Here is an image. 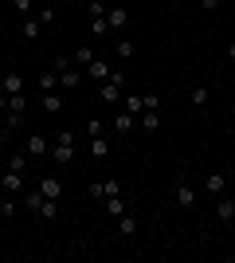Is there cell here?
<instances>
[{
    "label": "cell",
    "mask_w": 235,
    "mask_h": 263,
    "mask_svg": "<svg viewBox=\"0 0 235 263\" xmlns=\"http://www.w3.org/2000/svg\"><path fill=\"white\" fill-rule=\"evenodd\" d=\"M0 90H4V95H24V75L8 67V71L0 75Z\"/></svg>",
    "instance_id": "obj_5"
},
{
    "label": "cell",
    "mask_w": 235,
    "mask_h": 263,
    "mask_svg": "<svg viewBox=\"0 0 235 263\" xmlns=\"http://www.w3.org/2000/svg\"><path fill=\"white\" fill-rule=\"evenodd\" d=\"M55 75H59V87H63V90H75L78 83H82L78 63L71 59V55H55Z\"/></svg>",
    "instance_id": "obj_2"
},
{
    "label": "cell",
    "mask_w": 235,
    "mask_h": 263,
    "mask_svg": "<svg viewBox=\"0 0 235 263\" xmlns=\"http://www.w3.org/2000/svg\"><path fill=\"white\" fill-rule=\"evenodd\" d=\"M102 134H106V122L90 118V122H87V138H102Z\"/></svg>",
    "instance_id": "obj_29"
},
{
    "label": "cell",
    "mask_w": 235,
    "mask_h": 263,
    "mask_svg": "<svg viewBox=\"0 0 235 263\" xmlns=\"http://www.w3.org/2000/svg\"><path fill=\"white\" fill-rule=\"evenodd\" d=\"M55 87H59V75H55V71H44V75H39V90H44V95H51Z\"/></svg>",
    "instance_id": "obj_22"
},
{
    "label": "cell",
    "mask_w": 235,
    "mask_h": 263,
    "mask_svg": "<svg viewBox=\"0 0 235 263\" xmlns=\"http://www.w3.org/2000/svg\"><path fill=\"white\" fill-rule=\"evenodd\" d=\"M118 236H125V240H134V236H137V216L122 212V216H118Z\"/></svg>",
    "instance_id": "obj_14"
},
{
    "label": "cell",
    "mask_w": 235,
    "mask_h": 263,
    "mask_svg": "<svg viewBox=\"0 0 235 263\" xmlns=\"http://www.w3.org/2000/svg\"><path fill=\"white\" fill-rule=\"evenodd\" d=\"M51 157H55V165H71V161H75V134H71V130H59L55 134Z\"/></svg>",
    "instance_id": "obj_3"
},
{
    "label": "cell",
    "mask_w": 235,
    "mask_h": 263,
    "mask_svg": "<svg viewBox=\"0 0 235 263\" xmlns=\"http://www.w3.org/2000/svg\"><path fill=\"white\" fill-rule=\"evenodd\" d=\"M200 8L204 12H216V8H220V0H200Z\"/></svg>",
    "instance_id": "obj_35"
},
{
    "label": "cell",
    "mask_w": 235,
    "mask_h": 263,
    "mask_svg": "<svg viewBox=\"0 0 235 263\" xmlns=\"http://www.w3.org/2000/svg\"><path fill=\"white\" fill-rule=\"evenodd\" d=\"M4 165H8V169H16V173H28V157H8V161H4Z\"/></svg>",
    "instance_id": "obj_30"
},
{
    "label": "cell",
    "mask_w": 235,
    "mask_h": 263,
    "mask_svg": "<svg viewBox=\"0 0 235 263\" xmlns=\"http://www.w3.org/2000/svg\"><path fill=\"white\" fill-rule=\"evenodd\" d=\"M44 193H39V189H35V193H28V197H24V209H28V212H39V209H44Z\"/></svg>",
    "instance_id": "obj_21"
},
{
    "label": "cell",
    "mask_w": 235,
    "mask_h": 263,
    "mask_svg": "<svg viewBox=\"0 0 235 263\" xmlns=\"http://www.w3.org/2000/svg\"><path fill=\"white\" fill-rule=\"evenodd\" d=\"M114 130H118V134H130V130H137V118L130 114V110H122V114L114 118Z\"/></svg>",
    "instance_id": "obj_19"
},
{
    "label": "cell",
    "mask_w": 235,
    "mask_h": 263,
    "mask_svg": "<svg viewBox=\"0 0 235 263\" xmlns=\"http://www.w3.org/2000/svg\"><path fill=\"white\" fill-rule=\"evenodd\" d=\"M39 106H44L47 114H59V110H63V95H55V90H51V95H44V99H39Z\"/></svg>",
    "instance_id": "obj_20"
},
{
    "label": "cell",
    "mask_w": 235,
    "mask_h": 263,
    "mask_svg": "<svg viewBox=\"0 0 235 263\" xmlns=\"http://www.w3.org/2000/svg\"><path fill=\"white\" fill-rule=\"evenodd\" d=\"M122 90H125V71H110V79L98 87V102L118 106V102H122Z\"/></svg>",
    "instance_id": "obj_1"
},
{
    "label": "cell",
    "mask_w": 235,
    "mask_h": 263,
    "mask_svg": "<svg viewBox=\"0 0 235 263\" xmlns=\"http://www.w3.org/2000/svg\"><path fill=\"white\" fill-rule=\"evenodd\" d=\"M12 8L20 12V16H28V12H32V0H12Z\"/></svg>",
    "instance_id": "obj_33"
},
{
    "label": "cell",
    "mask_w": 235,
    "mask_h": 263,
    "mask_svg": "<svg viewBox=\"0 0 235 263\" xmlns=\"http://www.w3.org/2000/svg\"><path fill=\"white\" fill-rule=\"evenodd\" d=\"M216 220H220V224H231L235 220V197H220V204H216Z\"/></svg>",
    "instance_id": "obj_9"
},
{
    "label": "cell",
    "mask_w": 235,
    "mask_h": 263,
    "mask_svg": "<svg viewBox=\"0 0 235 263\" xmlns=\"http://www.w3.org/2000/svg\"><path fill=\"white\" fill-rule=\"evenodd\" d=\"M173 197H177V204H180L184 212L196 209V189H192L188 181H177V193H173Z\"/></svg>",
    "instance_id": "obj_6"
},
{
    "label": "cell",
    "mask_w": 235,
    "mask_h": 263,
    "mask_svg": "<svg viewBox=\"0 0 235 263\" xmlns=\"http://www.w3.org/2000/svg\"><path fill=\"white\" fill-rule=\"evenodd\" d=\"M87 193H90V197H98V200H106V197H118L122 185H118V177H110V181H94V185H87Z\"/></svg>",
    "instance_id": "obj_4"
},
{
    "label": "cell",
    "mask_w": 235,
    "mask_h": 263,
    "mask_svg": "<svg viewBox=\"0 0 235 263\" xmlns=\"http://www.w3.org/2000/svg\"><path fill=\"white\" fill-rule=\"evenodd\" d=\"M71 59H75L78 67H90V63H94V51H90V47H78V51L71 55Z\"/></svg>",
    "instance_id": "obj_27"
},
{
    "label": "cell",
    "mask_w": 235,
    "mask_h": 263,
    "mask_svg": "<svg viewBox=\"0 0 235 263\" xmlns=\"http://www.w3.org/2000/svg\"><path fill=\"white\" fill-rule=\"evenodd\" d=\"M0 189H4V193H16V189H24V173H16V169H4V173H0Z\"/></svg>",
    "instance_id": "obj_12"
},
{
    "label": "cell",
    "mask_w": 235,
    "mask_h": 263,
    "mask_svg": "<svg viewBox=\"0 0 235 263\" xmlns=\"http://www.w3.org/2000/svg\"><path fill=\"white\" fill-rule=\"evenodd\" d=\"M90 32H94V35H110V24H106V16H90Z\"/></svg>",
    "instance_id": "obj_26"
},
{
    "label": "cell",
    "mask_w": 235,
    "mask_h": 263,
    "mask_svg": "<svg viewBox=\"0 0 235 263\" xmlns=\"http://www.w3.org/2000/svg\"><path fill=\"white\" fill-rule=\"evenodd\" d=\"M227 177H231V181H235V165H231V173H227Z\"/></svg>",
    "instance_id": "obj_39"
},
{
    "label": "cell",
    "mask_w": 235,
    "mask_h": 263,
    "mask_svg": "<svg viewBox=\"0 0 235 263\" xmlns=\"http://www.w3.org/2000/svg\"><path fill=\"white\" fill-rule=\"evenodd\" d=\"M110 71H114V67H110V63H102V59H94V63L87 67V75L94 79V83H106V79H110Z\"/></svg>",
    "instance_id": "obj_16"
},
{
    "label": "cell",
    "mask_w": 235,
    "mask_h": 263,
    "mask_svg": "<svg viewBox=\"0 0 235 263\" xmlns=\"http://www.w3.org/2000/svg\"><path fill=\"white\" fill-rule=\"evenodd\" d=\"M204 189H208L212 197H224V193H227V173H208V181H204Z\"/></svg>",
    "instance_id": "obj_11"
},
{
    "label": "cell",
    "mask_w": 235,
    "mask_h": 263,
    "mask_svg": "<svg viewBox=\"0 0 235 263\" xmlns=\"http://www.w3.org/2000/svg\"><path fill=\"white\" fill-rule=\"evenodd\" d=\"M106 24H110V32H125L130 28V12L118 4V8H106Z\"/></svg>",
    "instance_id": "obj_7"
},
{
    "label": "cell",
    "mask_w": 235,
    "mask_h": 263,
    "mask_svg": "<svg viewBox=\"0 0 235 263\" xmlns=\"http://www.w3.org/2000/svg\"><path fill=\"white\" fill-rule=\"evenodd\" d=\"M134 40H118V59H134Z\"/></svg>",
    "instance_id": "obj_28"
},
{
    "label": "cell",
    "mask_w": 235,
    "mask_h": 263,
    "mask_svg": "<svg viewBox=\"0 0 235 263\" xmlns=\"http://www.w3.org/2000/svg\"><path fill=\"white\" fill-rule=\"evenodd\" d=\"M24 110H28V99L24 95H8V110L4 114H24Z\"/></svg>",
    "instance_id": "obj_24"
},
{
    "label": "cell",
    "mask_w": 235,
    "mask_h": 263,
    "mask_svg": "<svg viewBox=\"0 0 235 263\" xmlns=\"http://www.w3.org/2000/svg\"><path fill=\"white\" fill-rule=\"evenodd\" d=\"M106 212H110V216H122V212H130V209H125V200H122V193H118V197H106Z\"/></svg>",
    "instance_id": "obj_23"
},
{
    "label": "cell",
    "mask_w": 235,
    "mask_h": 263,
    "mask_svg": "<svg viewBox=\"0 0 235 263\" xmlns=\"http://www.w3.org/2000/svg\"><path fill=\"white\" fill-rule=\"evenodd\" d=\"M231 126H235V114H231Z\"/></svg>",
    "instance_id": "obj_41"
},
{
    "label": "cell",
    "mask_w": 235,
    "mask_h": 263,
    "mask_svg": "<svg viewBox=\"0 0 235 263\" xmlns=\"http://www.w3.org/2000/svg\"><path fill=\"white\" fill-rule=\"evenodd\" d=\"M4 134H8V130H4V118H0V142H4Z\"/></svg>",
    "instance_id": "obj_38"
},
{
    "label": "cell",
    "mask_w": 235,
    "mask_h": 263,
    "mask_svg": "<svg viewBox=\"0 0 235 263\" xmlns=\"http://www.w3.org/2000/svg\"><path fill=\"white\" fill-rule=\"evenodd\" d=\"M208 95H212L208 87H192V90H188V102H192V106H204V102H208Z\"/></svg>",
    "instance_id": "obj_25"
},
{
    "label": "cell",
    "mask_w": 235,
    "mask_h": 263,
    "mask_svg": "<svg viewBox=\"0 0 235 263\" xmlns=\"http://www.w3.org/2000/svg\"><path fill=\"white\" fill-rule=\"evenodd\" d=\"M47 154H51L47 134H28V157H47Z\"/></svg>",
    "instance_id": "obj_8"
},
{
    "label": "cell",
    "mask_w": 235,
    "mask_h": 263,
    "mask_svg": "<svg viewBox=\"0 0 235 263\" xmlns=\"http://www.w3.org/2000/svg\"><path fill=\"white\" fill-rule=\"evenodd\" d=\"M122 110H130L134 118L145 114V95H122Z\"/></svg>",
    "instance_id": "obj_10"
},
{
    "label": "cell",
    "mask_w": 235,
    "mask_h": 263,
    "mask_svg": "<svg viewBox=\"0 0 235 263\" xmlns=\"http://www.w3.org/2000/svg\"><path fill=\"white\" fill-rule=\"evenodd\" d=\"M39 193H44L47 200H59V197H63V181H55V177H44V181H39Z\"/></svg>",
    "instance_id": "obj_13"
},
{
    "label": "cell",
    "mask_w": 235,
    "mask_h": 263,
    "mask_svg": "<svg viewBox=\"0 0 235 263\" xmlns=\"http://www.w3.org/2000/svg\"><path fill=\"white\" fill-rule=\"evenodd\" d=\"M87 12H90V16H106V4H102V0H90Z\"/></svg>",
    "instance_id": "obj_32"
},
{
    "label": "cell",
    "mask_w": 235,
    "mask_h": 263,
    "mask_svg": "<svg viewBox=\"0 0 235 263\" xmlns=\"http://www.w3.org/2000/svg\"><path fill=\"white\" fill-rule=\"evenodd\" d=\"M227 59H231V63H235V40H231V44H227Z\"/></svg>",
    "instance_id": "obj_37"
},
{
    "label": "cell",
    "mask_w": 235,
    "mask_h": 263,
    "mask_svg": "<svg viewBox=\"0 0 235 263\" xmlns=\"http://www.w3.org/2000/svg\"><path fill=\"white\" fill-rule=\"evenodd\" d=\"M39 216H44V220H55V216H59L55 200H44V209H39Z\"/></svg>",
    "instance_id": "obj_31"
},
{
    "label": "cell",
    "mask_w": 235,
    "mask_h": 263,
    "mask_svg": "<svg viewBox=\"0 0 235 263\" xmlns=\"http://www.w3.org/2000/svg\"><path fill=\"white\" fill-rule=\"evenodd\" d=\"M90 157H94V161H106V157H110V142H106V134H102V138H90Z\"/></svg>",
    "instance_id": "obj_15"
},
{
    "label": "cell",
    "mask_w": 235,
    "mask_h": 263,
    "mask_svg": "<svg viewBox=\"0 0 235 263\" xmlns=\"http://www.w3.org/2000/svg\"><path fill=\"white\" fill-rule=\"evenodd\" d=\"M4 110H8V95H4V90H0V114H4Z\"/></svg>",
    "instance_id": "obj_36"
},
{
    "label": "cell",
    "mask_w": 235,
    "mask_h": 263,
    "mask_svg": "<svg viewBox=\"0 0 235 263\" xmlns=\"http://www.w3.org/2000/svg\"><path fill=\"white\" fill-rule=\"evenodd\" d=\"M4 220H8V216H4V212H0V224H4Z\"/></svg>",
    "instance_id": "obj_40"
},
{
    "label": "cell",
    "mask_w": 235,
    "mask_h": 263,
    "mask_svg": "<svg viewBox=\"0 0 235 263\" xmlns=\"http://www.w3.org/2000/svg\"><path fill=\"white\" fill-rule=\"evenodd\" d=\"M137 126H141L145 134H157V130H161V114H157V110H145V114L137 118Z\"/></svg>",
    "instance_id": "obj_17"
},
{
    "label": "cell",
    "mask_w": 235,
    "mask_h": 263,
    "mask_svg": "<svg viewBox=\"0 0 235 263\" xmlns=\"http://www.w3.org/2000/svg\"><path fill=\"white\" fill-rule=\"evenodd\" d=\"M39 35H44L39 16H24V40H39Z\"/></svg>",
    "instance_id": "obj_18"
},
{
    "label": "cell",
    "mask_w": 235,
    "mask_h": 263,
    "mask_svg": "<svg viewBox=\"0 0 235 263\" xmlns=\"http://www.w3.org/2000/svg\"><path fill=\"white\" fill-rule=\"evenodd\" d=\"M39 24H44V28H47V24H55V8H44V12H39Z\"/></svg>",
    "instance_id": "obj_34"
}]
</instances>
